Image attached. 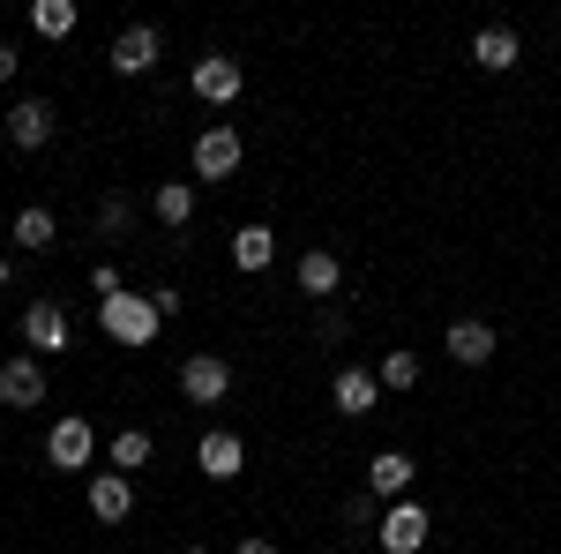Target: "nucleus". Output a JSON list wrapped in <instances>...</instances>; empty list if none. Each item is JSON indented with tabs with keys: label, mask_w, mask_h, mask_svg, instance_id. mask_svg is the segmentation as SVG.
<instances>
[{
	"label": "nucleus",
	"mask_w": 561,
	"mask_h": 554,
	"mask_svg": "<svg viewBox=\"0 0 561 554\" xmlns=\"http://www.w3.org/2000/svg\"><path fill=\"white\" fill-rule=\"evenodd\" d=\"M98 330H105L113 344H128V352H142V344H158L165 315H158L150 293H113V299H98Z\"/></svg>",
	"instance_id": "1"
},
{
	"label": "nucleus",
	"mask_w": 561,
	"mask_h": 554,
	"mask_svg": "<svg viewBox=\"0 0 561 554\" xmlns=\"http://www.w3.org/2000/svg\"><path fill=\"white\" fill-rule=\"evenodd\" d=\"M180 397L203 405V412L225 405V397H232V360H217V352H187V360H180Z\"/></svg>",
	"instance_id": "2"
},
{
	"label": "nucleus",
	"mask_w": 561,
	"mask_h": 554,
	"mask_svg": "<svg viewBox=\"0 0 561 554\" xmlns=\"http://www.w3.org/2000/svg\"><path fill=\"white\" fill-rule=\"evenodd\" d=\"M90 457H98V427L76 412V420H53V434H45V465L53 472H83L90 479Z\"/></svg>",
	"instance_id": "3"
},
{
	"label": "nucleus",
	"mask_w": 561,
	"mask_h": 554,
	"mask_svg": "<svg viewBox=\"0 0 561 554\" xmlns=\"http://www.w3.org/2000/svg\"><path fill=\"white\" fill-rule=\"evenodd\" d=\"M158 60H165V38H158V31H150V23H128V31H121V38H113V53H105V68H113V76H158Z\"/></svg>",
	"instance_id": "4"
},
{
	"label": "nucleus",
	"mask_w": 561,
	"mask_h": 554,
	"mask_svg": "<svg viewBox=\"0 0 561 554\" xmlns=\"http://www.w3.org/2000/svg\"><path fill=\"white\" fill-rule=\"evenodd\" d=\"M187 83H195V98H203V105H240V90H248V68H240L232 53H203Z\"/></svg>",
	"instance_id": "5"
},
{
	"label": "nucleus",
	"mask_w": 561,
	"mask_h": 554,
	"mask_svg": "<svg viewBox=\"0 0 561 554\" xmlns=\"http://www.w3.org/2000/svg\"><path fill=\"white\" fill-rule=\"evenodd\" d=\"M240 158H248V143H240V128H203L195 135V180H232L240 172Z\"/></svg>",
	"instance_id": "6"
},
{
	"label": "nucleus",
	"mask_w": 561,
	"mask_h": 554,
	"mask_svg": "<svg viewBox=\"0 0 561 554\" xmlns=\"http://www.w3.org/2000/svg\"><path fill=\"white\" fill-rule=\"evenodd\" d=\"M434 532V517L420 510V502H389L382 524H375V540H382V554H420Z\"/></svg>",
	"instance_id": "7"
},
{
	"label": "nucleus",
	"mask_w": 561,
	"mask_h": 554,
	"mask_svg": "<svg viewBox=\"0 0 561 554\" xmlns=\"http://www.w3.org/2000/svg\"><path fill=\"white\" fill-rule=\"evenodd\" d=\"M0 405L8 412H38L45 405V360H31V352L0 360Z\"/></svg>",
	"instance_id": "8"
},
{
	"label": "nucleus",
	"mask_w": 561,
	"mask_h": 554,
	"mask_svg": "<svg viewBox=\"0 0 561 554\" xmlns=\"http://www.w3.org/2000/svg\"><path fill=\"white\" fill-rule=\"evenodd\" d=\"M68 338H76V323H68L60 299H31L23 307V352H68Z\"/></svg>",
	"instance_id": "9"
},
{
	"label": "nucleus",
	"mask_w": 561,
	"mask_h": 554,
	"mask_svg": "<svg viewBox=\"0 0 561 554\" xmlns=\"http://www.w3.org/2000/svg\"><path fill=\"white\" fill-rule=\"evenodd\" d=\"M53 128H60V121H53V105H45V98L8 105V121H0V135H8L15 150H45V143H53Z\"/></svg>",
	"instance_id": "10"
},
{
	"label": "nucleus",
	"mask_w": 561,
	"mask_h": 554,
	"mask_svg": "<svg viewBox=\"0 0 561 554\" xmlns=\"http://www.w3.org/2000/svg\"><path fill=\"white\" fill-rule=\"evenodd\" d=\"M442 352H449L457 368H486V360L502 352V338H494V323H479V315H465V323H449V338H442Z\"/></svg>",
	"instance_id": "11"
},
{
	"label": "nucleus",
	"mask_w": 561,
	"mask_h": 554,
	"mask_svg": "<svg viewBox=\"0 0 561 554\" xmlns=\"http://www.w3.org/2000/svg\"><path fill=\"white\" fill-rule=\"evenodd\" d=\"M330 405H337L345 420H367V412L382 405V375H367V368H337V383H330Z\"/></svg>",
	"instance_id": "12"
},
{
	"label": "nucleus",
	"mask_w": 561,
	"mask_h": 554,
	"mask_svg": "<svg viewBox=\"0 0 561 554\" xmlns=\"http://www.w3.org/2000/svg\"><path fill=\"white\" fill-rule=\"evenodd\" d=\"M90 517H98V524H121V517L135 510V479L128 472H90Z\"/></svg>",
	"instance_id": "13"
},
{
	"label": "nucleus",
	"mask_w": 561,
	"mask_h": 554,
	"mask_svg": "<svg viewBox=\"0 0 561 554\" xmlns=\"http://www.w3.org/2000/svg\"><path fill=\"white\" fill-rule=\"evenodd\" d=\"M195 465L210 472V479H240V465H248V442H240L232 427H210V434L195 442Z\"/></svg>",
	"instance_id": "14"
},
{
	"label": "nucleus",
	"mask_w": 561,
	"mask_h": 554,
	"mask_svg": "<svg viewBox=\"0 0 561 554\" xmlns=\"http://www.w3.org/2000/svg\"><path fill=\"white\" fill-rule=\"evenodd\" d=\"M412 479H420V465H412L404 450H382V457L367 465V495H375V502H404V495H412Z\"/></svg>",
	"instance_id": "15"
},
{
	"label": "nucleus",
	"mask_w": 561,
	"mask_h": 554,
	"mask_svg": "<svg viewBox=\"0 0 561 554\" xmlns=\"http://www.w3.org/2000/svg\"><path fill=\"white\" fill-rule=\"evenodd\" d=\"M472 60H479V68H494V76H510V68L524 60V38L510 31V23H486V31L472 38Z\"/></svg>",
	"instance_id": "16"
},
{
	"label": "nucleus",
	"mask_w": 561,
	"mask_h": 554,
	"mask_svg": "<svg viewBox=\"0 0 561 554\" xmlns=\"http://www.w3.org/2000/svg\"><path fill=\"white\" fill-rule=\"evenodd\" d=\"M293 278H300V293H307V299H337V285H345V262L330 256V248H307Z\"/></svg>",
	"instance_id": "17"
},
{
	"label": "nucleus",
	"mask_w": 561,
	"mask_h": 554,
	"mask_svg": "<svg viewBox=\"0 0 561 554\" xmlns=\"http://www.w3.org/2000/svg\"><path fill=\"white\" fill-rule=\"evenodd\" d=\"M270 262H277V233H270V225H240V233H232V270L255 278V270H270Z\"/></svg>",
	"instance_id": "18"
},
{
	"label": "nucleus",
	"mask_w": 561,
	"mask_h": 554,
	"mask_svg": "<svg viewBox=\"0 0 561 554\" xmlns=\"http://www.w3.org/2000/svg\"><path fill=\"white\" fill-rule=\"evenodd\" d=\"M150 211H158V225H165V233H180V225L195 217V180H165V188L150 195Z\"/></svg>",
	"instance_id": "19"
},
{
	"label": "nucleus",
	"mask_w": 561,
	"mask_h": 554,
	"mask_svg": "<svg viewBox=\"0 0 561 554\" xmlns=\"http://www.w3.org/2000/svg\"><path fill=\"white\" fill-rule=\"evenodd\" d=\"M76 23H83L76 0H31V31H38V38H68Z\"/></svg>",
	"instance_id": "20"
},
{
	"label": "nucleus",
	"mask_w": 561,
	"mask_h": 554,
	"mask_svg": "<svg viewBox=\"0 0 561 554\" xmlns=\"http://www.w3.org/2000/svg\"><path fill=\"white\" fill-rule=\"evenodd\" d=\"M150 450H158L150 427H121V434H113V472H142V465H150Z\"/></svg>",
	"instance_id": "21"
},
{
	"label": "nucleus",
	"mask_w": 561,
	"mask_h": 554,
	"mask_svg": "<svg viewBox=\"0 0 561 554\" xmlns=\"http://www.w3.org/2000/svg\"><path fill=\"white\" fill-rule=\"evenodd\" d=\"M53 233H60V225H53V211H45V203H23V211H15V240H23L31 256H38V248H53Z\"/></svg>",
	"instance_id": "22"
},
{
	"label": "nucleus",
	"mask_w": 561,
	"mask_h": 554,
	"mask_svg": "<svg viewBox=\"0 0 561 554\" xmlns=\"http://www.w3.org/2000/svg\"><path fill=\"white\" fill-rule=\"evenodd\" d=\"M382 389H420V352H382Z\"/></svg>",
	"instance_id": "23"
},
{
	"label": "nucleus",
	"mask_w": 561,
	"mask_h": 554,
	"mask_svg": "<svg viewBox=\"0 0 561 554\" xmlns=\"http://www.w3.org/2000/svg\"><path fill=\"white\" fill-rule=\"evenodd\" d=\"M128 225H135V203H128V195H113V203L98 211V233H105V240H121Z\"/></svg>",
	"instance_id": "24"
},
{
	"label": "nucleus",
	"mask_w": 561,
	"mask_h": 554,
	"mask_svg": "<svg viewBox=\"0 0 561 554\" xmlns=\"http://www.w3.org/2000/svg\"><path fill=\"white\" fill-rule=\"evenodd\" d=\"M314 338L337 344V338H345V315H337V307H322V315H314Z\"/></svg>",
	"instance_id": "25"
},
{
	"label": "nucleus",
	"mask_w": 561,
	"mask_h": 554,
	"mask_svg": "<svg viewBox=\"0 0 561 554\" xmlns=\"http://www.w3.org/2000/svg\"><path fill=\"white\" fill-rule=\"evenodd\" d=\"M90 285H98V293L113 299V293H128V285H121V270H113V262H98V270H90Z\"/></svg>",
	"instance_id": "26"
},
{
	"label": "nucleus",
	"mask_w": 561,
	"mask_h": 554,
	"mask_svg": "<svg viewBox=\"0 0 561 554\" xmlns=\"http://www.w3.org/2000/svg\"><path fill=\"white\" fill-rule=\"evenodd\" d=\"M150 299H158V315H165V323H173L180 307H187V293H180V285H158V293H150Z\"/></svg>",
	"instance_id": "27"
},
{
	"label": "nucleus",
	"mask_w": 561,
	"mask_h": 554,
	"mask_svg": "<svg viewBox=\"0 0 561 554\" xmlns=\"http://www.w3.org/2000/svg\"><path fill=\"white\" fill-rule=\"evenodd\" d=\"M15 68H23V60H15V45L0 38V83H15Z\"/></svg>",
	"instance_id": "28"
},
{
	"label": "nucleus",
	"mask_w": 561,
	"mask_h": 554,
	"mask_svg": "<svg viewBox=\"0 0 561 554\" xmlns=\"http://www.w3.org/2000/svg\"><path fill=\"white\" fill-rule=\"evenodd\" d=\"M232 554H285V547H277V540H240Z\"/></svg>",
	"instance_id": "29"
},
{
	"label": "nucleus",
	"mask_w": 561,
	"mask_h": 554,
	"mask_svg": "<svg viewBox=\"0 0 561 554\" xmlns=\"http://www.w3.org/2000/svg\"><path fill=\"white\" fill-rule=\"evenodd\" d=\"M0 285H8V262H0Z\"/></svg>",
	"instance_id": "30"
},
{
	"label": "nucleus",
	"mask_w": 561,
	"mask_h": 554,
	"mask_svg": "<svg viewBox=\"0 0 561 554\" xmlns=\"http://www.w3.org/2000/svg\"><path fill=\"white\" fill-rule=\"evenodd\" d=\"M187 554H210V547H187Z\"/></svg>",
	"instance_id": "31"
}]
</instances>
